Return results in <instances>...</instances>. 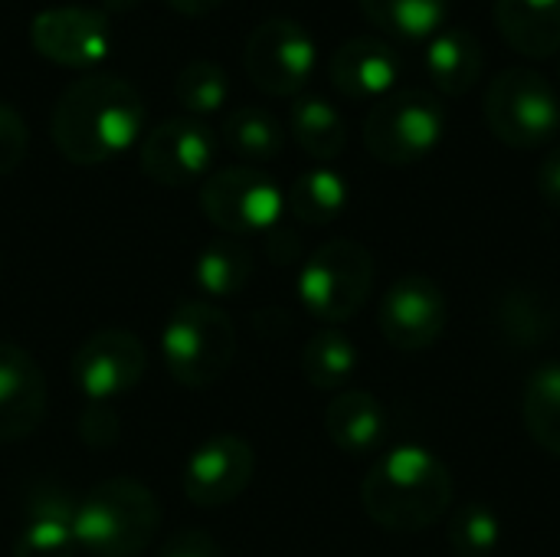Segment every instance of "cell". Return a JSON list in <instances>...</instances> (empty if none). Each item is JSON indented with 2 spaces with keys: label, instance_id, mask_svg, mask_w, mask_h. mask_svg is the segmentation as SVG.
I'll use <instances>...</instances> for the list:
<instances>
[{
  "label": "cell",
  "instance_id": "obj_10",
  "mask_svg": "<svg viewBox=\"0 0 560 557\" xmlns=\"http://www.w3.org/2000/svg\"><path fill=\"white\" fill-rule=\"evenodd\" d=\"M141 171L161 187H187L210 177L217 135L203 118L174 115L158 121L141 141Z\"/></svg>",
  "mask_w": 560,
  "mask_h": 557
},
{
  "label": "cell",
  "instance_id": "obj_27",
  "mask_svg": "<svg viewBox=\"0 0 560 557\" xmlns=\"http://www.w3.org/2000/svg\"><path fill=\"white\" fill-rule=\"evenodd\" d=\"M358 371V348L338 328H322L302 348V374L315 391H341Z\"/></svg>",
  "mask_w": 560,
  "mask_h": 557
},
{
  "label": "cell",
  "instance_id": "obj_22",
  "mask_svg": "<svg viewBox=\"0 0 560 557\" xmlns=\"http://www.w3.org/2000/svg\"><path fill=\"white\" fill-rule=\"evenodd\" d=\"M289 131L295 144L315 161H335L348 144V125L341 112L322 95H295L289 108Z\"/></svg>",
  "mask_w": 560,
  "mask_h": 557
},
{
  "label": "cell",
  "instance_id": "obj_15",
  "mask_svg": "<svg viewBox=\"0 0 560 557\" xmlns=\"http://www.w3.org/2000/svg\"><path fill=\"white\" fill-rule=\"evenodd\" d=\"M328 79L345 98L377 102L400 82V53L384 36H351L331 53Z\"/></svg>",
  "mask_w": 560,
  "mask_h": 557
},
{
  "label": "cell",
  "instance_id": "obj_32",
  "mask_svg": "<svg viewBox=\"0 0 560 557\" xmlns=\"http://www.w3.org/2000/svg\"><path fill=\"white\" fill-rule=\"evenodd\" d=\"M158 557H223L220 555V545L213 535L200 532V529H184V532H174L164 545Z\"/></svg>",
  "mask_w": 560,
  "mask_h": 557
},
{
  "label": "cell",
  "instance_id": "obj_34",
  "mask_svg": "<svg viewBox=\"0 0 560 557\" xmlns=\"http://www.w3.org/2000/svg\"><path fill=\"white\" fill-rule=\"evenodd\" d=\"M171 10H177V13H184V16H203V13H210V10H217L223 0H164Z\"/></svg>",
  "mask_w": 560,
  "mask_h": 557
},
{
  "label": "cell",
  "instance_id": "obj_16",
  "mask_svg": "<svg viewBox=\"0 0 560 557\" xmlns=\"http://www.w3.org/2000/svg\"><path fill=\"white\" fill-rule=\"evenodd\" d=\"M46 417V378L16 345L0 341V443L26 440Z\"/></svg>",
  "mask_w": 560,
  "mask_h": 557
},
{
  "label": "cell",
  "instance_id": "obj_17",
  "mask_svg": "<svg viewBox=\"0 0 560 557\" xmlns=\"http://www.w3.org/2000/svg\"><path fill=\"white\" fill-rule=\"evenodd\" d=\"M75 499L43 483L26 496L23 525L13 542V557H75Z\"/></svg>",
  "mask_w": 560,
  "mask_h": 557
},
{
  "label": "cell",
  "instance_id": "obj_4",
  "mask_svg": "<svg viewBox=\"0 0 560 557\" xmlns=\"http://www.w3.org/2000/svg\"><path fill=\"white\" fill-rule=\"evenodd\" d=\"M161 355L171 381L187 391H203L233 368L236 328L223 309L210 302H184L164 322Z\"/></svg>",
  "mask_w": 560,
  "mask_h": 557
},
{
  "label": "cell",
  "instance_id": "obj_26",
  "mask_svg": "<svg viewBox=\"0 0 560 557\" xmlns=\"http://www.w3.org/2000/svg\"><path fill=\"white\" fill-rule=\"evenodd\" d=\"M522 417L532 433V440L560 460V361L541 364L522 397Z\"/></svg>",
  "mask_w": 560,
  "mask_h": 557
},
{
  "label": "cell",
  "instance_id": "obj_5",
  "mask_svg": "<svg viewBox=\"0 0 560 557\" xmlns=\"http://www.w3.org/2000/svg\"><path fill=\"white\" fill-rule=\"evenodd\" d=\"M482 115L502 144L515 151L545 148L560 131V95L538 69L509 66L492 76Z\"/></svg>",
  "mask_w": 560,
  "mask_h": 557
},
{
  "label": "cell",
  "instance_id": "obj_28",
  "mask_svg": "<svg viewBox=\"0 0 560 557\" xmlns=\"http://www.w3.org/2000/svg\"><path fill=\"white\" fill-rule=\"evenodd\" d=\"M174 98L190 118H207L220 112L230 98V76L213 59H194L187 62L174 79Z\"/></svg>",
  "mask_w": 560,
  "mask_h": 557
},
{
  "label": "cell",
  "instance_id": "obj_13",
  "mask_svg": "<svg viewBox=\"0 0 560 557\" xmlns=\"http://www.w3.org/2000/svg\"><path fill=\"white\" fill-rule=\"evenodd\" d=\"M450 322V305L443 289L427 276H400L387 286L377 328L397 351H427L433 348Z\"/></svg>",
  "mask_w": 560,
  "mask_h": 557
},
{
  "label": "cell",
  "instance_id": "obj_35",
  "mask_svg": "<svg viewBox=\"0 0 560 557\" xmlns=\"http://www.w3.org/2000/svg\"><path fill=\"white\" fill-rule=\"evenodd\" d=\"M141 0H102V7H105V13H125V10H131V7H138Z\"/></svg>",
  "mask_w": 560,
  "mask_h": 557
},
{
  "label": "cell",
  "instance_id": "obj_2",
  "mask_svg": "<svg viewBox=\"0 0 560 557\" xmlns=\"http://www.w3.org/2000/svg\"><path fill=\"white\" fill-rule=\"evenodd\" d=\"M453 502L450 466L420 443L390 446L361 483V506L384 532H427Z\"/></svg>",
  "mask_w": 560,
  "mask_h": 557
},
{
  "label": "cell",
  "instance_id": "obj_25",
  "mask_svg": "<svg viewBox=\"0 0 560 557\" xmlns=\"http://www.w3.org/2000/svg\"><path fill=\"white\" fill-rule=\"evenodd\" d=\"M223 141L236 158H243L249 164H262V161H272L282 154L285 128L272 112H266L259 105H243L226 115Z\"/></svg>",
  "mask_w": 560,
  "mask_h": 557
},
{
  "label": "cell",
  "instance_id": "obj_12",
  "mask_svg": "<svg viewBox=\"0 0 560 557\" xmlns=\"http://www.w3.org/2000/svg\"><path fill=\"white\" fill-rule=\"evenodd\" d=\"M30 43L43 59L56 66L95 69L112 53V23L98 7H46L30 23Z\"/></svg>",
  "mask_w": 560,
  "mask_h": 557
},
{
  "label": "cell",
  "instance_id": "obj_20",
  "mask_svg": "<svg viewBox=\"0 0 560 557\" xmlns=\"http://www.w3.org/2000/svg\"><path fill=\"white\" fill-rule=\"evenodd\" d=\"M495 26L528 59L560 53V0H495Z\"/></svg>",
  "mask_w": 560,
  "mask_h": 557
},
{
  "label": "cell",
  "instance_id": "obj_11",
  "mask_svg": "<svg viewBox=\"0 0 560 557\" xmlns=\"http://www.w3.org/2000/svg\"><path fill=\"white\" fill-rule=\"evenodd\" d=\"M148 368V351L131 332H95L72 355V384L89 404H112L131 394Z\"/></svg>",
  "mask_w": 560,
  "mask_h": 557
},
{
  "label": "cell",
  "instance_id": "obj_8",
  "mask_svg": "<svg viewBox=\"0 0 560 557\" xmlns=\"http://www.w3.org/2000/svg\"><path fill=\"white\" fill-rule=\"evenodd\" d=\"M200 210L217 230L243 240L253 233H269L282 220L285 194L266 171L233 164L213 171L200 184Z\"/></svg>",
  "mask_w": 560,
  "mask_h": 557
},
{
  "label": "cell",
  "instance_id": "obj_14",
  "mask_svg": "<svg viewBox=\"0 0 560 557\" xmlns=\"http://www.w3.org/2000/svg\"><path fill=\"white\" fill-rule=\"evenodd\" d=\"M256 473V453L243 437L220 433L203 440L184 463L180 489L197 509H220L236 502Z\"/></svg>",
  "mask_w": 560,
  "mask_h": 557
},
{
  "label": "cell",
  "instance_id": "obj_9",
  "mask_svg": "<svg viewBox=\"0 0 560 557\" xmlns=\"http://www.w3.org/2000/svg\"><path fill=\"white\" fill-rule=\"evenodd\" d=\"M318 66L315 36L292 16H269L246 36L243 69L269 95H302Z\"/></svg>",
  "mask_w": 560,
  "mask_h": 557
},
{
  "label": "cell",
  "instance_id": "obj_29",
  "mask_svg": "<svg viewBox=\"0 0 560 557\" xmlns=\"http://www.w3.org/2000/svg\"><path fill=\"white\" fill-rule=\"evenodd\" d=\"M502 545V522L499 515L482 506H463L450 522V548L456 557H492Z\"/></svg>",
  "mask_w": 560,
  "mask_h": 557
},
{
  "label": "cell",
  "instance_id": "obj_30",
  "mask_svg": "<svg viewBox=\"0 0 560 557\" xmlns=\"http://www.w3.org/2000/svg\"><path fill=\"white\" fill-rule=\"evenodd\" d=\"M26 148H30V128L23 115L13 105L0 102V177L13 174L23 164Z\"/></svg>",
  "mask_w": 560,
  "mask_h": 557
},
{
  "label": "cell",
  "instance_id": "obj_21",
  "mask_svg": "<svg viewBox=\"0 0 560 557\" xmlns=\"http://www.w3.org/2000/svg\"><path fill=\"white\" fill-rule=\"evenodd\" d=\"M371 26L390 43H430L450 16V0H358Z\"/></svg>",
  "mask_w": 560,
  "mask_h": 557
},
{
  "label": "cell",
  "instance_id": "obj_3",
  "mask_svg": "<svg viewBox=\"0 0 560 557\" xmlns=\"http://www.w3.org/2000/svg\"><path fill=\"white\" fill-rule=\"evenodd\" d=\"M161 525L158 499L128 476L92 486L75 502V548L89 557L141 555Z\"/></svg>",
  "mask_w": 560,
  "mask_h": 557
},
{
  "label": "cell",
  "instance_id": "obj_19",
  "mask_svg": "<svg viewBox=\"0 0 560 557\" xmlns=\"http://www.w3.org/2000/svg\"><path fill=\"white\" fill-rule=\"evenodd\" d=\"M325 433L341 453L368 456L387 437V410L368 391H341L325 407Z\"/></svg>",
  "mask_w": 560,
  "mask_h": 557
},
{
  "label": "cell",
  "instance_id": "obj_7",
  "mask_svg": "<svg viewBox=\"0 0 560 557\" xmlns=\"http://www.w3.org/2000/svg\"><path fill=\"white\" fill-rule=\"evenodd\" d=\"M446 135V112L440 98L423 89H394L377 98L364 118V148L390 167L423 161Z\"/></svg>",
  "mask_w": 560,
  "mask_h": 557
},
{
  "label": "cell",
  "instance_id": "obj_1",
  "mask_svg": "<svg viewBox=\"0 0 560 557\" xmlns=\"http://www.w3.org/2000/svg\"><path fill=\"white\" fill-rule=\"evenodd\" d=\"M144 128L138 89L118 76L89 72L62 89L52 105L49 135L72 164L95 167L125 154Z\"/></svg>",
  "mask_w": 560,
  "mask_h": 557
},
{
  "label": "cell",
  "instance_id": "obj_33",
  "mask_svg": "<svg viewBox=\"0 0 560 557\" xmlns=\"http://www.w3.org/2000/svg\"><path fill=\"white\" fill-rule=\"evenodd\" d=\"M535 184H538L541 200H545L551 210H560V144H555V148L541 158Z\"/></svg>",
  "mask_w": 560,
  "mask_h": 557
},
{
  "label": "cell",
  "instance_id": "obj_6",
  "mask_svg": "<svg viewBox=\"0 0 560 557\" xmlns=\"http://www.w3.org/2000/svg\"><path fill=\"white\" fill-rule=\"evenodd\" d=\"M374 289V256L358 240L322 243L299 272L302 309L325 322L341 325L354 318Z\"/></svg>",
  "mask_w": 560,
  "mask_h": 557
},
{
  "label": "cell",
  "instance_id": "obj_18",
  "mask_svg": "<svg viewBox=\"0 0 560 557\" xmlns=\"http://www.w3.org/2000/svg\"><path fill=\"white\" fill-rule=\"evenodd\" d=\"M423 66L436 92L443 95H466L476 89L486 69V49L479 36L466 26H450L440 30L427 49H423Z\"/></svg>",
  "mask_w": 560,
  "mask_h": 557
},
{
  "label": "cell",
  "instance_id": "obj_24",
  "mask_svg": "<svg viewBox=\"0 0 560 557\" xmlns=\"http://www.w3.org/2000/svg\"><path fill=\"white\" fill-rule=\"evenodd\" d=\"M249 276H253V253L236 236L210 240L194 263V282L210 299L240 295L246 289Z\"/></svg>",
  "mask_w": 560,
  "mask_h": 557
},
{
  "label": "cell",
  "instance_id": "obj_31",
  "mask_svg": "<svg viewBox=\"0 0 560 557\" xmlns=\"http://www.w3.org/2000/svg\"><path fill=\"white\" fill-rule=\"evenodd\" d=\"M79 437L92 450H108L118 440V417L112 404H85V414L79 420Z\"/></svg>",
  "mask_w": 560,
  "mask_h": 557
},
{
  "label": "cell",
  "instance_id": "obj_23",
  "mask_svg": "<svg viewBox=\"0 0 560 557\" xmlns=\"http://www.w3.org/2000/svg\"><path fill=\"white\" fill-rule=\"evenodd\" d=\"M345 207H348V181L331 167L302 171L285 194V210L308 227H328L345 213Z\"/></svg>",
  "mask_w": 560,
  "mask_h": 557
}]
</instances>
